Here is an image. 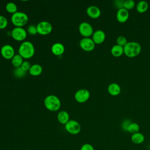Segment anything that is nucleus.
Returning a JSON list of instances; mask_svg holds the SVG:
<instances>
[{
    "label": "nucleus",
    "mask_w": 150,
    "mask_h": 150,
    "mask_svg": "<svg viewBox=\"0 0 150 150\" xmlns=\"http://www.w3.org/2000/svg\"><path fill=\"white\" fill-rule=\"evenodd\" d=\"M11 36L17 41H22L26 38L27 31L22 27H15L11 32Z\"/></svg>",
    "instance_id": "6e6552de"
},
{
    "label": "nucleus",
    "mask_w": 150,
    "mask_h": 150,
    "mask_svg": "<svg viewBox=\"0 0 150 150\" xmlns=\"http://www.w3.org/2000/svg\"><path fill=\"white\" fill-rule=\"evenodd\" d=\"M135 5V3L133 0H125L124 3V8L127 10L132 9Z\"/></svg>",
    "instance_id": "a878e982"
},
{
    "label": "nucleus",
    "mask_w": 150,
    "mask_h": 150,
    "mask_svg": "<svg viewBox=\"0 0 150 150\" xmlns=\"http://www.w3.org/2000/svg\"><path fill=\"white\" fill-rule=\"evenodd\" d=\"M131 121H129V120H125V121H124L122 123V128L124 131H127V128L129 126V125L131 123Z\"/></svg>",
    "instance_id": "473e14b6"
},
{
    "label": "nucleus",
    "mask_w": 150,
    "mask_h": 150,
    "mask_svg": "<svg viewBox=\"0 0 150 150\" xmlns=\"http://www.w3.org/2000/svg\"><path fill=\"white\" fill-rule=\"evenodd\" d=\"M23 57L19 54H15L14 56L11 59V63L16 68L20 67L21 64H22L23 60Z\"/></svg>",
    "instance_id": "412c9836"
},
{
    "label": "nucleus",
    "mask_w": 150,
    "mask_h": 150,
    "mask_svg": "<svg viewBox=\"0 0 150 150\" xmlns=\"http://www.w3.org/2000/svg\"><path fill=\"white\" fill-rule=\"evenodd\" d=\"M80 150H94V148L90 144L86 143L81 146Z\"/></svg>",
    "instance_id": "2f4dec72"
},
{
    "label": "nucleus",
    "mask_w": 150,
    "mask_h": 150,
    "mask_svg": "<svg viewBox=\"0 0 150 150\" xmlns=\"http://www.w3.org/2000/svg\"><path fill=\"white\" fill-rule=\"evenodd\" d=\"M87 14L91 18L96 19L101 15V11L98 7L95 5H90L86 9Z\"/></svg>",
    "instance_id": "ddd939ff"
},
{
    "label": "nucleus",
    "mask_w": 150,
    "mask_h": 150,
    "mask_svg": "<svg viewBox=\"0 0 150 150\" xmlns=\"http://www.w3.org/2000/svg\"><path fill=\"white\" fill-rule=\"evenodd\" d=\"M44 105L47 110L52 111H56L60 108L61 102L57 96L53 94H50L45 97L44 100Z\"/></svg>",
    "instance_id": "7ed1b4c3"
},
{
    "label": "nucleus",
    "mask_w": 150,
    "mask_h": 150,
    "mask_svg": "<svg viewBox=\"0 0 150 150\" xmlns=\"http://www.w3.org/2000/svg\"><path fill=\"white\" fill-rule=\"evenodd\" d=\"M124 0H115L114 1V6L118 8V9H120L121 8H124Z\"/></svg>",
    "instance_id": "7c9ffc66"
},
{
    "label": "nucleus",
    "mask_w": 150,
    "mask_h": 150,
    "mask_svg": "<svg viewBox=\"0 0 150 150\" xmlns=\"http://www.w3.org/2000/svg\"><path fill=\"white\" fill-rule=\"evenodd\" d=\"M43 71V68L42 66L39 64H32L29 72L33 76H39Z\"/></svg>",
    "instance_id": "a211bd4d"
},
{
    "label": "nucleus",
    "mask_w": 150,
    "mask_h": 150,
    "mask_svg": "<svg viewBox=\"0 0 150 150\" xmlns=\"http://www.w3.org/2000/svg\"><path fill=\"white\" fill-rule=\"evenodd\" d=\"M51 51L54 55L60 56L64 52V46L62 43L56 42L52 45Z\"/></svg>",
    "instance_id": "2eb2a0df"
},
{
    "label": "nucleus",
    "mask_w": 150,
    "mask_h": 150,
    "mask_svg": "<svg viewBox=\"0 0 150 150\" xmlns=\"http://www.w3.org/2000/svg\"><path fill=\"white\" fill-rule=\"evenodd\" d=\"M65 129L70 134H78L81 131V125L79 122L74 120H70L65 125Z\"/></svg>",
    "instance_id": "39448f33"
},
{
    "label": "nucleus",
    "mask_w": 150,
    "mask_h": 150,
    "mask_svg": "<svg viewBox=\"0 0 150 150\" xmlns=\"http://www.w3.org/2000/svg\"><path fill=\"white\" fill-rule=\"evenodd\" d=\"M116 42H117V45H118L121 46H122V47H124L128 43L127 39H126V38L122 35L117 37Z\"/></svg>",
    "instance_id": "bb28decb"
},
{
    "label": "nucleus",
    "mask_w": 150,
    "mask_h": 150,
    "mask_svg": "<svg viewBox=\"0 0 150 150\" xmlns=\"http://www.w3.org/2000/svg\"><path fill=\"white\" fill-rule=\"evenodd\" d=\"M36 28L38 33L42 35H47L50 33L53 28L52 24L46 21H42L39 22L36 25Z\"/></svg>",
    "instance_id": "423d86ee"
},
{
    "label": "nucleus",
    "mask_w": 150,
    "mask_h": 150,
    "mask_svg": "<svg viewBox=\"0 0 150 150\" xmlns=\"http://www.w3.org/2000/svg\"><path fill=\"white\" fill-rule=\"evenodd\" d=\"M90 96V91L86 88H81L78 90L74 94L75 100L80 103L87 101Z\"/></svg>",
    "instance_id": "1a4fd4ad"
},
{
    "label": "nucleus",
    "mask_w": 150,
    "mask_h": 150,
    "mask_svg": "<svg viewBox=\"0 0 150 150\" xmlns=\"http://www.w3.org/2000/svg\"><path fill=\"white\" fill-rule=\"evenodd\" d=\"M27 32L32 35H35L37 34L38 31H37L36 26L32 25V24L29 25L27 28Z\"/></svg>",
    "instance_id": "c85d7f7f"
},
{
    "label": "nucleus",
    "mask_w": 150,
    "mask_h": 150,
    "mask_svg": "<svg viewBox=\"0 0 150 150\" xmlns=\"http://www.w3.org/2000/svg\"><path fill=\"white\" fill-rule=\"evenodd\" d=\"M8 19L3 15H0V29H5L8 25Z\"/></svg>",
    "instance_id": "cd10ccee"
},
{
    "label": "nucleus",
    "mask_w": 150,
    "mask_h": 150,
    "mask_svg": "<svg viewBox=\"0 0 150 150\" xmlns=\"http://www.w3.org/2000/svg\"><path fill=\"white\" fill-rule=\"evenodd\" d=\"M116 18L118 22L123 23L126 22L129 18V12L125 8L118 9L116 13Z\"/></svg>",
    "instance_id": "4468645a"
},
{
    "label": "nucleus",
    "mask_w": 150,
    "mask_h": 150,
    "mask_svg": "<svg viewBox=\"0 0 150 150\" xmlns=\"http://www.w3.org/2000/svg\"><path fill=\"white\" fill-rule=\"evenodd\" d=\"M26 71H25L21 66L16 67L13 71V74L15 77L17 78H21L25 76Z\"/></svg>",
    "instance_id": "393cba45"
},
{
    "label": "nucleus",
    "mask_w": 150,
    "mask_h": 150,
    "mask_svg": "<svg viewBox=\"0 0 150 150\" xmlns=\"http://www.w3.org/2000/svg\"><path fill=\"white\" fill-rule=\"evenodd\" d=\"M105 39V33L102 30H97L92 35V39L95 44H101Z\"/></svg>",
    "instance_id": "f8f14e48"
},
{
    "label": "nucleus",
    "mask_w": 150,
    "mask_h": 150,
    "mask_svg": "<svg viewBox=\"0 0 150 150\" xmlns=\"http://www.w3.org/2000/svg\"><path fill=\"white\" fill-rule=\"evenodd\" d=\"M11 21L16 27H22L28 22V15L23 12L17 11L12 14Z\"/></svg>",
    "instance_id": "20e7f679"
},
{
    "label": "nucleus",
    "mask_w": 150,
    "mask_h": 150,
    "mask_svg": "<svg viewBox=\"0 0 150 150\" xmlns=\"http://www.w3.org/2000/svg\"><path fill=\"white\" fill-rule=\"evenodd\" d=\"M131 139L133 143L135 144H141L144 141L145 137L142 133L138 132L132 134Z\"/></svg>",
    "instance_id": "6ab92c4d"
},
{
    "label": "nucleus",
    "mask_w": 150,
    "mask_h": 150,
    "mask_svg": "<svg viewBox=\"0 0 150 150\" xmlns=\"http://www.w3.org/2000/svg\"><path fill=\"white\" fill-rule=\"evenodd\" d=\"M141 51V45L137 42H128L124 46V53L128 57L138 56Z\"/></svg>",
    "instance_id": "f03ea898"
},
{
    "label": "nucleus",
    "mask_w": 150,
    "mask_h": 150,
    "mask_svg": "<svg viewBox=\"0 0 150 150\" xmlns=\"http://www.w3.org/2000/svg\"><path fill=\"white\" fill-rule=\"evenodd\" d=\"M111 53L115 57H120L124 53V47L114 45L111 49Z\"/></svg>",
    "instance_id": "aec40b11"
},
{
    "label": "nucleus",
    "mask_w": 150,
    "mask_h": 150,
    "mask_svg": "<svg viewBox=\"0 0 150 150\" xmlns=\"http://www.w3.org/2000/svg\"><path fill=\"white\" fill-rule=\"evenodd\" d=\"M79 31L84 38H89L93 33V28L90 23L87 22H83L79 26Z\"/></svg>",
    "instance_id": "0eeeda50"
},
{
    "label": "nucleus",
    "mask_w": 150,
    "mask_h": 150,
    "mask_svg": "<svg viewBox=\"0 0 150 150\" xmlns=\"http://www.w3.org/2000/svg\"><path fill=\"white\" fill-rule=\"evenodd\" d=\"M69 118L70 117H69V113L64 110H62L59 112L57 115V118L58 121L60 124H64V125H65L70 120Z\"/></svg>",
    "instance_id": "f3484780"
},
{
    "label": "nucleus",
    "mask_w": 150,
    "mask_h": 150,
    "mask_svg": "<svg viewBox=\"0 0 150 150\" xmlns=\"http://www.w3.org/2000/svg\"><path fill=\"white\" fill-rule=\"evenodd\" d=\"M18 52L23 59H29L34 55L35 49L32 42L24 41L19 46Z\"/></svg>",
    "instance_id": "f257e3e1"
},
{
    "label": "nucleus",
    "mask_w": 150,
    "mask_h": 150,
    "mask_svg": "<svg viewBox=\"0 0 150 150\" xmlns=\"http://www.w3.org/2000/svg\"><path fill=\"white\" fill-rule=\"evenodd\" d=\"M79 45L83 50L86 52H90L94 49L96 44L91 38H83L80 40Z\"/></svg>",
    "instance_id": "9d476101"
},
{
    "label": "nucleus",
    "mask_w": 150,
    "mask_h": 150,
    "mask_svg": "<svg viewBox=\"0 0 150 150\" xmlns=\"http://www.w3.org/2000/svg\"><path fill=\"white\" fill-rule=\"evenodd\" d=\"M32 64H30V63L29 62V61H23L22 64H21V67L25 71H29L30 67H31Z\"/></svg>",
    "instance_id": "c756f323"
},
{
    "label": "nucleus",
    "mask_w": 150,
    "mask_h": 150,
    "mask_svg": "<svg viewBox=\"0 0 150 150\" xmlns=\"http://www.w3.org/2000/svg\"><path fill=\"white\" fill-rule=\"evenodd\" d=\"M139 131V125L136 122H131L129 125L127 131L133 134L138 132Z\"/></svg>",
    "instance_id": "b1692460"
},
{
    "label": "nucleus",
    "mask_w": 150,
    "mask_h": 150,
    "mask_svg": "<svg viewBox=\"0 0 150 150\" xmlns=\"http://www.w3.org/2000/svg\"><path fill=\"white\" fill-rule=\"evenodd\" d=\"M107 91L110 95L116 96L120 93L121 87L118 84L116 83H112L108 85Z\"/></svg>",
    "instance_id": "dca6fc26"
},
{
    "label": "nucleus",
    "mask_w": 150,
    "mask_h": 150,
    "mask_svg": "<svg viewBox=\"0 0 150 150\" xmlns=\"http://www.w3.org/2000/svg\"><path fill=\"white\" fill-rule=\"evenodd\" d=\"M148 8V4L145 1H140L137 3L136 5V9L137 11L140 13L145 12L147 11Z\"/></svg>",
    "instance_id": "4be33fe9"
},
{
    "label": "nucleus",
    "mask_w": 150,
    "mask_h": 150,
    "mask_svg": "<svg viewBox=\"0 0 150 150\" xmlns=\"http://www.w3.org/2000/svg\"><path fill=\"white\" fill-rule=\"evenodd\" d=\"M5 9L6 11H8L9 13H11L12 14L15 13L17 12V5L15 3L13 2H9L6 4L5 6Z\"/></svg>",
    "instance_id": "5701e85b"
},
{
    "label": "nucleus",
    "mask_w": 150,
    "mask_h": 150,
    "mask_svg": "<svg viewBox=\"0 0 150 150\" xmlns=\"http://www.w3.org/2000/svg\"><path fill=\"white\" fill-rule=\"evenodd\" d=\"M1 54L2 56L6 59H12L15 55V49L12 45L6 44L2 46Z\"/></svg>",
    "instance_id": "9b49d317"
}]
</instances>
